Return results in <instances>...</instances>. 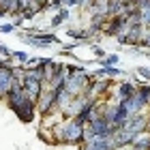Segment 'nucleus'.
<instances>
[{"label": "nucleus", "mask_w": 150, "mask_h": 150, "mask_svg": "<svg viewBox=\"0 0 150 150\" xmlns=\"http://www.w3.org/2000/svg\"><path fill=\"white\" fill-rule=\"evenodd\" d=\"M81 135H84V122L77 116L69 118L62 125V144H81Z\"/></svg>", "instance_id": "1"}, {"label": "nucleus", "mask_w": 150, "mask_h": 150, "mask_svg": "<svg viewBox=\"0 0 150 150\" xmlns=\"http://www.w3.org/2000/svg\"><path fill=\"white\" fill-rule=\"evenodd\" d=\"M13 112L17 114V118L22 122H32V120H35V114H37V101H32L30 97H26Z\"/></svg>", "instance_id": "2"}, {"label": "nucleus", "mask_w": 150, "mask_h": 150, "mask_svg": "<svg viewBox=\"0 0 150 150\" xmlns=\"http://www.w3.org/2000/svg\"><path fill=\"white\" fill-rule=\"evenodd\" d=\"M37 110L43 116H50L54 110H56V90L50 88L47 92H41V97L37 99Z\"/></svg>", "instance_id": "3"}, {"label": "nucleus", "mask_w": 150, "mask_h": 150, "mask_svg": "<svg viewBox=\"0 0 150 150\" xmlns=\"http://www.w3.org/2000/svg\"><path fill=\"white\" fill-rule=\"evenodd\" d=\"M22 90L28 94L32 101H37V99L41 97V92H43V81H39V79L28 77V75H26V77H24V84H22Z\"/></svg>", "instance_id": "4"}, {"label": "nucleus", "mask_w": 150, "mask_h": 150, "mask_svg": "<svg viewBox=\"0 0 150 150\" xmlns=\"http://www.w3.org/2000/svg\"><path fill=\"white\" fill-rule=\"evenodd\" d=\"M129 146H131V148H135V150H148V146H150V133L144 129L142 133H137V135H135V137H133V142H131Z\"/></svg>", "instance_id": "5"}, {"label": "nucleus", "mask_w": 150, "mask_h": 150, "mask_svg": "<svg viewBox=\"0 0 150 150\" xmlns=\"http://www.w3.org/2000/svg\"><path fill=\"white\" fill-rule=\"evenodd\" d=\"M133 92H135V86L131 84V81H125V84H120V86H118V90H116V94H118V101L127 99V97H131Z\"/></svg>", "instance_id": "6"}, {"label": "nucleus", "mask_w": 150, "mask_h": 150, "mask_svg": "<svg viewBox=\"0 0 150 150\" xmlns=\"http://www.w3.org/2000/svg\"><path fill=\"white\" fill-rule=\"evenodd\" d=\"M116 62H118V56H116V54H114V56H103V60H101L103 67H114Z\"/></svg>", "instance_id": "7"}, {"label": "nucleus", "mask_w": 150, "mask_h": 150, "mask_svg": "<svg viewBox=\"0 0 150 150\" xmlns=\"http://www.w3.org/2000/svg\"><path fill=\"white\" fill-rule=\"evenodd\" d=\"M11 58L13 60H19V62H26V60H28V54H24V52H11Z\"/></svg>", "instance_id": "8"}, {"label": "nucleus", "mask_w": 150, "mask_h": 150, "mask_svg": "<svg viewBox=\"0 0 150 150\" xmlns=\"http://www.w3.org/2000/svg\"><path fill=\"white\" fill-rule=\"evenodd\" d=\"M15 28H17V26L13 24V22H11V24H2V26H0V32H4V35H9V32H13Z\"/></svg>", "instance_id": "9"}, {"label": "nucleus", "mask_w": 150, "mask_h": 150, "mask_svg": "<svg viewBox=\"0 0 150 150\" xmlns=\"http://www.w3.org/2000/svg\"><path fill=\"white\" fill-rule=\"evenodd\" d=\"M62 22H64V19H62V15H60V13H58V15H56V17L52 19V26H60Z\"/></svg>", "instance_id": "10"}, {"label": "nucleus", "mask_w": 150, "mask_h": 150, "mask_svg": "<svg viewBox=\"0 0 150 150\" xmlns=\"http://www.w3.org/2000/svg\"><path fill=\"white\" fill-rule=\"evenodd\" d=\"M0 54H2V56H11V50H6L4 45H0Z\"/></svg>", "instance_id": "11"}, {"label": "nucleus", "mask_w": 150, "mask_h": 150, "mask_svg": "<svg viewBox=\"0 0 150 150\" xmlns=\"http://www.w3.org/2000/svg\"><path fill=\"white\" fill-rule=\"evenodd\" d=\"M94 54H97V56H101V58H103V56H105V52H103V50H101V47H94Z\"/></svg>", "instance_id": "12"}]
</instances>
